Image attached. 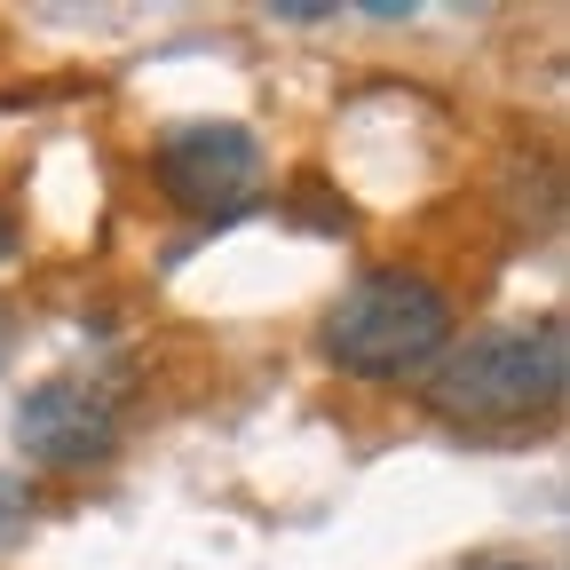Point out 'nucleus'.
Here are the masks:
<instances>
[{
	"label": "nucleus",
	"mask_w": 570,
	"mask_h": 570,
	"mask_svg": "<svg viewBox=\"0 0 570 570\" xmlns=\"http://www.w3.org/2000/svg\"><path fill=\"white\" fill-rule=\"evenodd\" d=\"M17 254V223H9V214H0V262H9Z\"/></svg>",
	"instance_id": "7"
},
{
	"label": "nucleus",
	"mask_w": 570,
	"mask_h": 570,
	"mask_svg": "<svg viewBox=\"0 0 570 570\" xmlns=\"http://www.w3.org/2000/svg\"><path fill=\"white\" fill-rule=\"evenodd\" d=\"M269 17H277V24H333L341 9H302V0H285V9H269Z\"/></svg>",
	"instance_id": "6"
},
{
	"label": "nucleus",
	"mask_w": 570,
	"mask_h": 570,
	"mask_svg": "<svg viewBox=\"0 0 570 570\" xmlns=\"http://www.w3.org/2000/svg\"><path fill=\"white\" fill-rule=\"evenodd\" d=\"M24 523H32V483L0 468V539H17Z\"/></svg>",
	"instance_id": "5"
},
{
	"label": "nucleus",
	"mask_w": 570,
	"mask_h": 570,
	"mask_svg": "<svg viewBox=\"0 0 570 570\" xmlns=\"http://www.w3.org/2000/svg\"><path fill=\"white\" fill-rule=\"evenodd\" d=\"M17 452L32 468H96L119 452V389L104 373H48L17 404Z\"/></svg>",
	"instance_id": "4"
},
{
	"label": "nucleus",
	"mask_w": 570,
	"mask_h": 570,
	"mask_svg": "<svg viewBox=\"0 0 570 570\" xmlns=\"http://www.w3.org/2000/svg\"><path fill=\"white\" fill-rule=\"evenodd\" d=\"M317 348L348 381L428 373L452 348V302H444V285H428L420 269H365L356 285H341V302L325 309Z\"/></svg>",
	"instance_id": "1"
},
{
	"label": "nucleus",
	"mask_w": 570,
	"mask_h": 570,
	"mask_svg": "<svg viewBox=\"0 0 570 570\" xmlns=\"http://www.w3.org/2000/svg\"><path fill=\"white\" fill-rule=\"evenodd\" d=\"M491 570H531V562H491Z\"/></svg>",
	"instance_id": "8"
},
{
	"label": "nucleus",
	"mask_w": 570,
	"mask_h": 570,
	"mask_svg": "<svg viewBox=\"0 0 570 570\" xmlns=\"http://www.w3.org/2000/svg\"><path fill=\"white\" fill-rule=\"evenodd\" d=\"M151 175H159V190L183 214L230 223V214H246L254 190H262V142L238 119H190V127H175L151 151Z\"/></svg>",
	"instance_id": "3"
},
{
	"label": "nucleus",
	"mask_w": 570,
	"mask_h": 570,
	"mask_svg": "<svg viewBox=\"0 0 570 570\" xmlns=\"http://www.w3.org/2000/svg\"><path fill=\"white\" fill-rule=\"evenodd\" d=\"M562 381H570L562 325L539 317V325H499V333H475V341L444 348L436 381H428V404H436L444 420L499 428V420L554 412L562 404Z\"/></svg>",
	"instance_id": "2"
}]
</instances>
